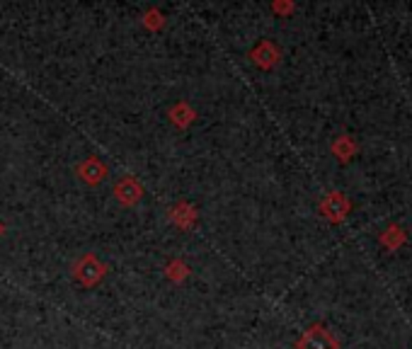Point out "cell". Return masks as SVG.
Masks as SVG:
<instances>
[{
    "label": "cell",
    "instance_id": "obj_6",
    "mask_svg": "<svg viewBox=\"0 0 412 349\" xmlns=\"http://www.w3.org/2000/svg\"><path fill=\"white\" fill-rule=\"evenodd\" d=\"M250 58L260 68H274L276 63H279V49H276L272 41H260V44L250 51Z\"/></svg>",
    "mask_w": 412,
    "mask_h": 349
},
{
    "label": "cell",
    "instance_id": "obj_7",
    "mask_svg": "<svg viewBox=\"0 0 412 349\" xmlns=\"http://www.w3.org/2000/svg\"><path fill=\"white\" fill-rule=\"evenodd\" d=\"M298 349H335L332 340L322 328H313L308 330L301 340H298Z\"/></svg>",
    "mask_w": 412,
    "mask_h": 349
},
{
    "label": "cell",
    "instance_id": "obj_9",
    "mask_svg": "<svg viewBox=\"0 0 412 349\" xmlns=\"http://www.w3.org/2000/svg\"><path fill=\"white\" fill-rule=\"evenodd\" d=\"M165 15L161 13L158 8H148L143 15H141V25H143L148 32H161V29L165 27Z\"/></svg>",
    "mask_w": 412,
    "mask_h": 349
},
{
    "label": "cell",
    "instance_id": "obj_1",
    "mask_svg": "<svg viewBox=\"0 0 412 349\" xmlns=\"http://www.w3.org/2000/svg\"><path fill=\"white\" fill-rule=\"evenodd\" d=\"M107 272H109L107 262H102L95 252H85V255L75 257L73 264H70V276L85 289L97 286L107 276Z\"/></svg>",
    "mask_w": 412,
    "mask_h": 349
},
{
    "label": "cell",
    "instance_id": "obj_10",
    "mask_svg": "<svg viewBox=\"0 0 412 349\" xmlns=\"http://www.w3.org/2000/svg\"><path fill=\"white\" fill-rule=\"evenodd\" d=\"M272 10H276V13H288V10H291V5H286V3H274V5H272Z\"/></svg>",
    "mask_w": 412,
    "mask_h": 349
},
{
    "label": "cell",
    "instance_id": "obj_4",
    "mask_svg": "<svg viewBox=\"0 0 412 349\" xmlns=\"http://www.w3.org/2000/svg\"><path fill=\"white\" fill-rule=\"evenodd\" d=\"M114 199L119 202L121 206H126V209H131V206H136L141 199H143V185L136 180V177L126 175L121 177V180L114 182Z\"/></svg>",
    "mask_w": 412,
    "mask_h": 349
},
{
    "label": "cell",
    "instance_id": "obj_8",
    "mask_svg": "<svg viewBox=\"0 0 412 349\" xmlns=\"http://www.w3.org/2000/svg\"><path fill=\"white\" fill-rule=\"evenodd\" d=\"M163 274H165V279H168V281H173V284H182V281H187V279H190L192 267H190V264H187L182 257H175V259H170V262L163 267Z\"/></svg>",
    "mask_w": 412,
    "mask_h": 349
},
{
    "label": "cell",
    "instance_id": "obj_2",
    "mask_svg": "<svg viewBox=\"0 0 412 349\" xmlns=\"http://www.w3.org/2000/svg\"><path fill=\"white\" fill-rule=\"evenodd\" d=\"M168 221L173 223L175 228L190 233V230L197 228V223H199V211H197V206H194V204L185 202V199H180V202H175L168 209Z\"/></svg>",
    "mask_w": 412,
    "mask_h": 349
},
{
    "label": "cell",
    "instance_id": "obj_3",
    "mask_svg": "<svg viewBox=\"0 0 412 349\" xmlns=\"http://www.w3.org/2000/svg\"><path fill=\"white\" fill-rule=\"evenodd\" d=\"M75 175H78V180H82L85 185L97 187L99 182L107 180L109 168H107V163L99 161L97 156H87L85 161H80L78 165H75Z\"/></svg>",
    "mask_w": 412,
    "mask_h": 349
},
{
    "label": "cell",
    "instance_id": "obj_5",
    "mask_svg": "<svg viewBox=\"0 0 412 349\" xmlns=\"http://www.w3.org/2000/svg\"><path fill=\"white\" fill-rule=\"evenodd\" d=\"M168 117H170V124H173V127L190 129L192 124L197 122V109H194L190 102L180 100V102H175L173 107L168 109Z\"/></svg>",
    "mask_w": 412,
    "mask_h": 349
},
{
    "label": "cell",
    "instance_id": "obj_11",
    "mask_svg": "<svg viewBox=\"0 0 412 349\" xmlns=\"http://www.w3.org/2000/svg\"><path fill=\"white\" fill-rule=\"evenodd\" d=\"M3 233H5V223L0 221V238H3Z\"/></svg>",
    "mask_w": 412,
    "mask_h": 349
}]
</instances>
